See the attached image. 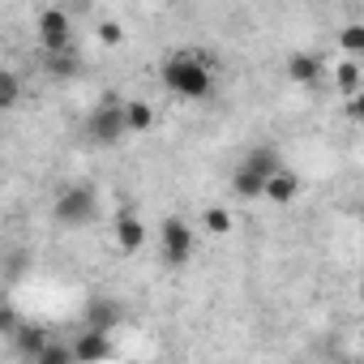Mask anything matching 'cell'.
Segmentation results:
<instances>
[{"instance_id":"6da1fadb","label":"cell","mask_w":364,"mask_h":364,"mask_svg":"<svg viewBox=\"0 0 364 364\" xmlns=\"http://www.w3.org/2000/svg\"><path fill=\"white\" fill-rule=\"evenodd\" d=\"M163 86L180 99H206L215 90V73L198 52H176L163 60Z\"/></svg>"},{"instance_id":"7a4b0ae2","label":"cell","mask_w":364,"mask_h":364,"mask_svg":"<svg viewBox=\"0 0 364 364\" xmlns=\"http://www.w3.org/2000/svg\"><path fill=\"white\" fill-rule=\"evenodd\" d=\"M35 35H39L43 56H65V52H73V22H69V14H65V9H56V5L39 9Z\"/></svg>"},{"instance_id":"3957f363","label":"cell","mask_w":364,"mask_h":364,"mask_svg":"<svg viewBox=\"0 0 364 364\" xmlns=\"http://www.w3.org/2000/svg\"><path fill=\"white\" fill-rule=\"evenodd\" d=\"M95 215H99V198H95L90 185H69V189L56 198V219H60L65 228H82V223H90Z\"/></svg>"},{"instance_id":"277c9868","label":"cell","mask_w":364,"mask_h":364,"mask_svg":"<svg viewBox=\"0 0 364 364\" xmlns=\"http://www.w3.org/2000/svg\"><path fill=\"white\" fill-rule=\"evenodd\" d=\"M90 137L99 146H120L129 137V116H124V103L120 99H107L103 107H95L90 116Z\"/></svg>"},{"instance_id":"5b68a950","label":"cell","mask_w":364,"mask_h":364,"mask_svg":"<svg viewBox=\"0 0 364 364\" xmlns=\"http://www.w3.org/2000/svg\"><path fill=\"white\" fill-rule=\"evenodd\" d=\"M159 240H163V257H167L171 266H185V262H189V253H193V232H189L185 219H163Z\"/></svg>"},{"instance_id":"8992f818","label":"cell","mask_w":364,"mask_h":364,"mask_svg":"<svg viewBox=\"0 0 364 364\" xmlns=\"http://www.w3.org/2000/svg\"><path fill=\"white\" fill-rule=\"evenodd\" d=\"M69 347H73V360H77V364H99V360L112 355V338H107V330H86V334H77Z\"/></svg>"},{"instance_id":"52a82bcc","label":"cell","mask_w":364,"mask_h":364,"mask_svg":"<svg viewBox=\"0 0 364 364\" xmlns=\"http://www.w3.org/2000/svg\"><path fill=\"white\" fill-rule=\"evenodd\" d=\"M141 245H146L141 219H137L133 210H120V219H116V249H120V253H137Z\"/></svg>"},{"instance_id":"ba28073f","label":"cell","mask_w":364,"mask_h":364,"mask_svg":"<svg viewBox=\"0 0 364 364\" xmlns=\"http://www.w3.org/2000/svg\"><path fill=\"white\" fill-rule=\"evenodd\" d=\"M296 193H300V176L296 171H274L270 180H266V198L274 202V206H291L296 202Z\"/></svg>"},{"instance_id":"9c48e42d","label":"cell","mask_w":364,"mask_h":364,"mask_svg":"<svg viewBox=\"0 0 364 364\" xmlns=\"http://www.w3.org/2000/svg\"><path fill=\"white\" fill-rule=\"evenodd\" d=\"M14 343H18V351H22V355H35V360L52 347V343H48V334H43V326H22V330L14 334Z\"/></svg>"},{"instance_id":"30bf717a","label":"cell","mask_w":364,"mask_h":364,"mask_svg":"<svg viewBox=\"0 0 364 364\" xmlns=\"http://www.w3.org/2000/svg\"><path fill=\"white\" fill-rule=\"evenodd\" d=\"M232 189H236L245 202H253V198H266V180H262L257 171H249V167H236V176H232Z\"/></svg>"},{"instance_id":"8fae6325","label":"cell","mask_w":364,"mask_h":364,"mask_svg":"<svg viewBox=\"0 0 364 364\" xmlns=\"http://www.w3.org/2000/svg\"><path fill=\"white\" fill-rule=\"evenodd\" d=\"M240 167H249V171H257L262 180H270L274 171H283V163H279V154H274L270 146H257V150H253V154H249V159H245Z\"/></svg>"},{"instance_id":"7c38bea8","label":"cell","mask_w":364,"mask_h":364,"mask_svg":"<svg viewBox=\"0 0 364 364\" xmlns=\"http://www.w3.org/2000/svg\"><path fill=\"white\" fill-rule=\"evenodd\" d=\"M334 86H338L347 99H355V95H360V60H343V65H334Z\"/></svg>"},{"instance_id":"4fadbf2b","label":"cell","mask_w":364,"mask_h":364,"mask_svg":"<svg viewBox=\"0 0 364 364\" xmlns=\"http://www.w3.org/2000/svg\"><path fill=\"white\" fill-rule=\"evenodd\" d=\"M287 73H291V82H317V73H321V60H317V56H304V52H296V56L287 60Z\"/></svg>"},{"instance_id":"5bb4252c","label":"cell","mask_w":364,"mask_h":364,"mask_svg":"<svg viewBox=\"0 0 364 364\" xmlns=\"http://www.w3.org/2000/svg\"><path fill=\"white\" fill-rule=\"evenodd\" d=\"M124 116H129V133H146V129L154 124V107H150V103H141V99L124 103Z\"/></svg>"},{"instance_id":"9a60e30c","label":"cell","mask_w":364,"mask_h":364,"mask_svg":"<svg viewBox=\"0 0 364 364\" xmlns=\"http://www.w3.org/2000/svg\"><path fill=\"white\" fill-rule=\"evenodd\" d=\"M18 95H22V82L14 69H0V107H18Z\"/></svg>"},{"instance_id":"2e32d148","label":"cell","mask_w":364,"mask_h":364,"mask_svg":"<svg viewBox=\"0 0 364 364\" xmlns=\"http://www.w3.org/2000/svg\"><path fill=\"white\" fill-rule=\"evenodd\" d=\"M206 232H210V236H228V232H232V215H228L223 206H210V210H206Z\"/></svg>"},{"instance_id":"e0dca14e","label":"cell","mask_w":364,"mask_h":364,"mask_svg":"<svg viewBox=\"0 0 364 364\" xmlns=\"http://www.w3.org/2000/svg\"><path fill=\"white\" fill-rule=\"evenodd\" d=\"M360 43H364V26H343V31H338V48H343V52L360 56Z\"/></svg>"},{"instance_id":"ac0fdd59","label":"cell","mask_w":364,"mask_h":364,"mask_svg":"<svg viewBox=\"0 0 364 364\" xmlns=\"http://www.w3.org/2000/svg\"><path fill=\"white\" fill-rule=\"evenodd\" d=\"M35 364H77V360H73V347H60V343H52V347H48V351L35 360Z\"/></svg>"},{"instance_id":"d6986e66","label":"cell","mask_w":364,"mask_h":364,"mask_svg":"<svg viewBox=\"0 0 364 364\" xmlns=\"http://www.w3.org/2000/svg\"><path fill=\"white\" fill-rule=\"evenodd\" d=\"M48 69H52L56 77H65V73L77 69V56H73V52H65V56H48Z\"/></svg>"},{"instance_id":"ffe728a7","label":"cell","mask_w":364,"mask_h":364,"mask_svg":"<svg viewBox=\"0 0 364 364\" xmlns=\"http://www.w3.org/2000/svg\"><path fill=\"white\" fill-rule=\"evenodd\" d=\"M99 39H103L107 48H116V43L124 39V31H120V22H99Z\"/></svg>"},{"instance_id":"44dd1931","label":"cell","mask_w":364,"mask_h":364,"mask_svg":"<svg viewBox=\"0 0 364 364\" xmlns=\"http://www.w3.org/2000/svg\"><path fill=\"white\" fill-rule=\"evenodd\" d=\"M347 112H351L355 120H364V90H360L355 99H347Z\"/></svg>"},{"instance_id":"7402d4cb","label":"cell","mask_w":364,"mask_h":364,"mask_svg":"<svg viewBox=\"0 0 364 364\" xmlns=\"http://www.w3.org/2000/svg\"><path fill=\"white\" fill-rule=\"evenodd\" d=\"M355 60H364V43H360V56H355Z\"/></svg>"}]
</instances>
